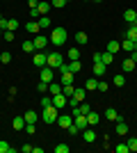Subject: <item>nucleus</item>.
<instances>
[{"mask_svg":"<svg viewBox=\"0 0 137 153\" xmlns=\"http://www.w3.org/2000/svg\"><path fill=\"white\" fill-rule=\"evenodd\" d=\"M66 37H69V32H66L64 27H53V30H50V39H48V41L59 48V46L66 44Z\"/></svg>","mask_w":137,"mask_h":153,"instance_id":"obj_1","label":"nucleus"},{"mask_svg":"<svg viewBox=\"0 0 137 153\" xmlns=\"http://www.w3.org/2000/svg\"><path fill=\"white\" fill-rule=\"evenodd\" d=\"M57 117H59L57 108H55V105H48V108H44V112H41V121L50 126V123H57Z\"/></svg>","mask_w":137,"mask_h":153,"instance_id":"obj_2","label":"nucleus"},{"mask_svg":"<svg viewBox=\"0 0 137 153\" xmlns=\"http://www.w3.org/2000/svg\"><path fill=\"white\" fill-rule=\"evenodd\" d=\"M46 64H48L50 69H59V66L64 64V55H62V53H57V51L50 53V55L46 57Z\"/></svg>","mask_w":137,"mask_h":153,"instance_id":"obj_3","label":"nucleus"},{"mask_svg":"<svg viewBox=\"0 0 137 153\" xmlns=\"http://www.w3.org/2000/svg\"><path fill=\"white\" fill-rule=\"evenodd\" d=\"M59 85H73V73L69 71L66 64L59 66Z\"/></svg>","mask_w":137,"mask_h":153,"instance_id":"obj_4","label":"nucleus"},{"mask_svg":"<svg viewBox=\"0 0 137 153\" xmlns=\"http://www.w3.org/2000/svg\"><path fill=\"white\" fill-rule=\"evenodd\" d=\"M53 71H55V69H50V66L46 64V66H41V71H39V78L44 80V82H48V85H50V82H53V78H55V73H53Z\"/></svg>","mask_w":137,"mask_h":153,"instance_id":"obj_5","label":"nucleus"},{"mask_svg":"<svg viewBox=\"0 0 137 153\" xmlns=\"http://www.w3.org/2000/svg\"><path fill=\"white\" fill-rule=\"evenodd\" d=\"M57 126L64 128V130H66L69 126H73V114H71V112H69V114H59V117H57Z\"/></svg>","mask_w":137,"mask_h":153,"instance_id":"obj_6","label":"nucleus"},{"mask_svg":"<svg viewBox=\"0 0 137 153\" xmlns=\"http://www.w3.org/2000/svg\"><path fill=\"white\" fill-rule=\"evenodd\" d=\"M66 103H69V98H66L64 94H55V96H53V105H55L57 110H64Z\"/></svg>","mask_w":137,"mask_h":153,"instance_id":"obj_7","label":"nucleus"},{"mask_svg":"<svg viewBox=\"0 0 137 153\" xmlns=\"http://www.w3.org/2000/svg\"><path fill=\"white\" fill-rule=\"evenodd\" d=\"M46 57H48V53H41V51H37V55L32 57V64L41 69V66H46Z\"/></svg>","mask_w":137,"mask_h":153,"instance_id":"obj_8","label":"nucleus"},{"mask_svg":"<svg viewBox=\"0 0 137 153\" xmlns=\"http://www.w3.org/2000/svg\"><path fill=\"white\" fill-rule=\"evenodd\" d=\"M34 48H37V51H44L46 46H48V37H41V34H34Z\"/></svg>","mask_w":137,"mask_h":153,"instance_id":"obj_9","label":"nucleus"},{"mask_svg":"<svg viewBox=\"0 0 137 153\" xmlns=\"http://www.w3.org/2000/svg\"><path fill=\"white\" fill-rule=\"evenodd\" d=\"M82 140H85L87 144H94V142H96V133H94V130H91V128L87 126L85 130H82Z\"/></svg>","mask_w":137,"mask_h":153,"instance_id":"obj_10","label":"nucleus"},{"mask_svg":"<svg viewBox=\"0 0 137 153\" xmlns=\"http://www.w3.org/2000/svg\"><path fill=\"white\" fill-rule=\"evenodd\" d=\"M114 133H117V135H121V137H124V135H128V123H126L124 119H119V121H117V126H114Z\"/></svg>","mask_w":137,"mask_h":153,"instance_id":"obj_11","label":"nucleus"},{"mask_svg":"<svg viewBox=\"0 0 137 153\" xmlns=\"http://www.w3.org/2000/svg\"><path fill=\"white\" fill-rule=\"evenodd\" d=\"M98 121H101V114L94 112V110H89V112H87V123H89V126H96Z\"/></svg>","mask_w":137,"mask_h":153,"instance_id":"obj_12","label":"nucleus"},{"mask_svg":"<svg viewBox=\"0 0 137 153\" xmlns=\"http://www.w3.org/2000/svg\"><path fill=\"white\" fill-rule=\"evenodd\" d=\"M135 66H137V62H133L130 57H126V59H124V64H121V71L130 73V71H135Z\"/></svg>","mask_w":137,"mask_h":153,"instance_id":"obj_13","label":"nucleus"},{"mask_svg":"<svg viewBox=\"0 0 137 153\" xmlns=\"http://www.w3.org/2000/svg\"><path fill=\"white\" fill-rule=\"evenodd\" d=\"M121 51V41H117V39H112V41H107V53H119Z\"/></svg>","mask_w":137,"mask_h":153,"instance_id":"obj_14","label":"nucleus"},{"mask_svg":"<svg viewBox=\"0 0 137 153\" xmlns=\"http://www.w3.org/2000/svg\"><path fill=\"white\" fill-rule=\"evenodd\" d=\"M25 30L30 32V34H39V30H41V27H39V21H32V19H30V23L25 25Z\"/></svg>","mask_w":137,"mask_h":153,"instance_id":"obj_15","label":"nucleus"},{"mask_svg":"<svg viewBox=\"0 0 137 153\" xmlns=\"http://www.w3.org/2000/svg\"><path fill=\"white\" fill-rule=\"evenodd\" d=\"M37 9H39V14H41V16H46V14L50 12V2H48V0H39Z\"/></svg>","mask_w":137,"mask_h":153,"instance_id":"obj_16","label":"nucleus"},{"mask_svg":"<svg viewBox=\"0 0 137 153\" xmlns=\"http://www.w3.org/2000/svg\"><path fill=\"white\" fill-rule=\"evenodd\" d=\"M135 19H137V12H135V9H126V12H124V21H126V23H130V25H133Z\"/></svg>","mask_w":137,"mask_h":153,"instance_id":"obj_17","label":"nucleus"},{"mask_svg":"<svg viewBox=\"0 0 137 153\" xmlns=\"http://www.w3.org/2000/svg\"><path fill=\"white\" fill-rule=\"evenodd\" d=\"M66 66H69V71H71V73H78V71L82 69L80 59H69V64H66Z\"/></svg>","mask_w":137,"mask_h":153,"instance_id":"obj_18","label":"nucleus"},{"mask_svg":"<svg viewBox=\"0 0 137 153\" xmlns=\"http://www.w3.org/2000/svg\"><path fill=\"white\" fill-rule=\"evenodd\" d=\"M23 117H25V123H37V119H39V114H37L34 110H27Z\"/></svg>","mask_w":137,"mask_h":153,"instance_id":"obj_19","label":"nucleus"},{"mask_svg":"<svg viewBox=\"0 0 137 153\" xmlns=\"http://www.w3.org/2000/svg\"><path fill=\"white\" fill-rule=\"evenodd\" d=\"M14 130H25V117H14Z\"/></svg>","mask_w":137,"mask_h":153,"instance_id":"obj_20","label":"nucleus"},{"mask_svg":"<svg viewBox=\"0 0 137 153\" xmlns=\"http://www.w3.org/2000/svg\"><path fill=\"white\" fill-rule=\"evenodd\" d=\"M48 94H50V96L62 94V85H59V82H50V85H48Z\"/></svg>","mask_w":137,"mask_h":153,"instance_id":"obj_21","label":"nucleus"},{"mask_svg":"<svg viewBox=\"0 0 137 153\" xmlns=\"http://www.w3.org/2000/svg\"><path fill=\"white\" fill-rule=\"evenodd\" d=\"M126 39H130L133 44L137 41V27H135V25H130L128 30H126Z\"/></svg>","mask_w":137,"mask_h":153,"instance_id":"obj_22","label":"nucleus"},{"mask_svg":"<svg viewBox=\"0 0 137 153\" xmlns=\"http://www.w3.org/2000/svg\"><path fill=\"white\" fill-rule=\"evenodd\" d=\"M105 119H110V121H119V119H121V117H119V112L117 110H105Z\"/></svg>","mask_w":137,"mask_h":153,"instance_id":"obj_23","label":"nucleus"},{"mask_svg":"<svg viewBox=\"0 0 137 153\" xmlns=\"http://www.w3.org/2000/svg\"><path fill=\"white\" fill-rule=\"evenodd\" d=\"M121 51H126V53H133V51H135V44H133L130 39H124V41H121Z\"/></svg>","mask_w":137,"mask_h":153,"instance_id":"obj_24","label":"nucleus"},{"mask_svg":"<svg viewBox=\"0 0 137 153\" xmlns=\"http://www.w3.org/2000/svg\"><path fill=\"white\" fill-rule=\"evenodd\" d=\"M25 53H37V48H34V41L32 39H27V41H23V46H21Z\"/></svg>","mask_w":137,"mask_h":153,"instance_id":"obj_25","label":"nucleus"},{"mask_svg":"<svg viewBox=\"0 0 137 153\" xmlns=\"http://www.w3.org/2000/svg\"><path fill=\"white\" fill-rule=\"evenodd\" d=\"M62 94H64L66 98H71V96L76 94V87H73V85H62Z\"/></svg>","mask_w":137,"mask_h":153,"instance_id":"obj_26","label":"nucleus"},{"mask_svg":"<svg viewBox=\"0 0 137 153\" xmlns=\"http://www.w3.org/2000/svg\"><path fill=\"white\" fill-rule=\"evenodd\" d=\"M91 71H94V76H105V64L103 62H96Z\"/></svg>","mask_w":137,"mask_h":153,"instance_id":"obj_27","label":"nucleus"},{"mask_svg":"<svg viewBox=\"0 0 137 153\" xmlns=\"http://www.w3.org/2000/svg\"><path fill=\"white\" fill-rule=\"evenodd\" d=\"M87 39H89V37H87V32H82V30L76 32V41H78V46H85V44H87Z\"/></svg>","mask_w":137,"mask_h":153,"instance_id":"obj_28","label":"nucleus"},{"mask_svg":"<svg viewBox=\"0 0 137 153\" xmlns=\"http://www.w3.org/2000/svg\"><path fill=\"white\" fill-rule=\"evenodd\" d=\"M85 89H87V91H94V89H98V80H96V78H89V80L85 82Z\"/></svg>","mask_w":137,"mask_h":153,"instance_id":"obj_29","label":"nucleus"},{"mask_svg":"<svg viewBox=\"0 0 137 153\" xmlns=\"http://www.w3.org/2000/svg\"><path fill=\"white\" fill-rule=\"evenodd\" d=\"M73 96L82 103V101H85V96H87V89H85V87H76V94H73Z\"/></svg>","mask_w":137,"mask_h":153,"instance_id":"obj_30","label":"nucleus"},{"mask_svg":"<svg viewBox=\"0 0 137 153\" xmlns=\"http://www.w3.org/2000/svg\"><path fill=\"white\" fill-rule=\"evenodd\" d=\"M37 21H39V27H41V30H48V27H50V19H48V16H39Z\"/></svg>","mask_w":137,"mask_h":153,"instance_id":"obj_31","label":"nucleus"},{"mask_svg":"<svg viewBox=\"0 0 137 153\" xmlns=\"http://www.w3.org/2000/svg\"><path fill=\"white\" fill-rule=\"evenodd\" d=\"M0 153H14V146H9V142L0 140Z\"/></svg>","mask_w":137,"mask_h":153,"instance_id":"obj_32","label":"nucleus"},{"mask_svg":"<svg viewBox=\"0 0 137 153\" xmlns=\"http://www.w3.org/2000/svg\"><path fill=\"white\" fill-rule=\"evenodd\" d=\"M7 30L16 32V30H19V21H16V19H7Z\"/></svg>","mask_w":137,"mask_h":153,"instance_id":"obj_33","label":"nucleus"},{"mask_svg":"<svg viewBox=\"0 0 137 153\" xmlns=\"http://www.w3.org/2000/svg\"><path fill=\"white\" fill-rule=\"evenodd\" d=\"M124 85H126L124 73H117V76H114V87H124Z\"/></svg>","mask_w":137,"mask_h":153,"instance_id":"obj_34","label":"nucleus"},{"mask_svg":"<svg viewBox=\"0 0 137 153\" xmlns=\"http://www.w3.org/2000/svg\"><path fill=\"white\" fill-rule=\"evenodd\" d=\"M48 105H53V96L44 94V96H41V108H48Z\"/></svg>","mask_w":137,"mask_h":153,"instance_id":"obj_35","label":"nucleus"},{"mask_svg":"<svg viewBox=\"0 0 137 153\" xmlns=\"http://www.w3.org/2000/svg\"><path fill=\"white\" fill-rule=\"evenodd\" d=\"M101 62H103L105 66H110V64L114 62V55H112V53H103V59H101Z\"/></svg>","mask_w":137,"mask_h":153,"instance_id":"obj_36","label":"nucleus"},{"mask_svg":"<svg viewBox=\"0 0 137 153\" xmlns=\"http://www.w3.org/2000/svg\"><path fill=\"white\" fill-rule=\"evenodd\" d=\"M0 62H2V64H9V62H12V53H9V51L0 53Z\"/></svg>","mask_w":137,"mask_h":153,"instance_id":"obj_37","label":"nucleus"},{"mask_svg":"<svg viewBox=\"0 0 137 153\" xmlns=\"http://www.w3.org/2000/svg\"><path fill=\"white\" fill-rule=\"evenodd\" d=\"M126 144H128V149H130V151H135V153H137V137H130V140L126 142Z\"/></svg>","mask_w":137,"mask_h":153,"instance_id":"obj_38","label":"nucleus"},{"mask_svg":"<svg viewBox=\"0 0 137 153\" xmlns=\"http://www.w3.org/2000/svg\"><path fill=\"white\" fill-rule=\"evenodd\" d=\"M64 5H66V0H50V7H55V9H62Z\"/></svg>","mask_w":137,"mask_h":153,"instance_id":"obj_39","label":"nucleus"},{"mask_svg":"<svg viewBox=\"0 0 137 153\" xmlns=\"http://www.w3.org/2000/svg\"><path fill=\"white\" fill-rule=\"evenodd\" d=\"M69 59H80V51L78 48H71V51H69Z\"/></svg>","mask_w":137,"mask_h":153,"instance_id":"obj_40","label":"nucleus"},{"mask_svg":"<svg viewBox=\"0 0 137 153\" xmlns=\"http://www.w3.org/2000/svg\"><path fill=\"white\" fill-rule=\"evenodd\" d=\"M114 151H117V153H128L130 149H128V144H117V146H114Z\"/></svg>","mask_w":137,"mask_h":153,"instance_id":"obj_41","label":"nucleus"},{"mask_svg":"<svg viewBox=\"0 0 137 153\" xmlns=\"http://www.w3.org/2000/svg\"><path fill=\"white\" fill-rule=\"evenodd\" d=\"M55 153H69V144H57V146H55Z\"/></svg>","mask_w":137,"mask_h":153,"instance_id":"obj_42","label":"nucleus"},{"mask_svg":"<svg viewBox=\"0 0 137 153\" xmlns=\"http://www.w3.org/2000/svg\"><path fill=\"white\" fill-rule=\"evenodd\" d=\"M39 16H41V14H39V9H37V7H30V19H32V21H37Z\"/></svg>","mask_w":137,"mask_h":153,"instance_id":"obj_43","label":"nucleus"},{"mask_svg":"<svg viewBox=\"0 0 137 153\" xmlns=\"http://www.w3.org/2000/svg\"><path fill=\"white\" fill-rule=\"evenodd\" d=\"M2 39H5V41H14V32L12 30H5V32H2Z\"/></svg>","mask_w":137,"mask_h":153,"instance_id":"obj_44","label":"nucleus"},{"mask_svg":"<svg viewBox=\"0 0 137 153\" xmlns=\"http://www.w3.org/2000/svg\"><path fill=\"white\" fill-rule=\"evenodd\" d=\"M37 89H39V91H48V82L39 80V82H37Z\"/></svg>","mask_w":137,"mask_h":153,"instance_id":"obj_45","label":"nucleus"},{"mask_svg":"<svg viewBox=\"0 0 137 153\" xmlns=\"http://www.w3.org/2000/svg\"><path fill=\"white\" fill-rule=\"evenodd\" d=\"M98 91H107V82L105 80H98Z\"/></svg>","mask_w":137,"mask_h":153,"instance_id":"obj_46","label":"nucleus"},{"mask_svg":"<svg viewBox=\"0 0 137 153\" xmlns=\"http://www.w3.org/2000/svg\"><path fill=\"white\" fill-rule=\"evenodd\" d=\"M25 130H27L30 135H34V130H37V128H34V123H25Z\"/></svg>","mask_w":137,"mask_h":153,"instance_id":"obj_47","label":"nucleus"},{"mask_svg":"<svg viewBox=\"0 0 137 153\" xmlns=\"http://www.w3.org/2000/svg\"><path fill=\"white\" fill-rule=\"evenodd\" d=\"M91 59H94V64L101 62V59H103V53H94V57H91Z\"/></svg>","mask_w":137,"mask_h":153,"instance_id":"obj_48","label":"nucleus"},{"mask_svg":"<svg viewBox=\"0 0 137 153\" xmlns=\"http://www.w3.org/2000/svg\"><path fill=\"white\" fill-rule=\"evenodd\" d=\"M21 151H23V153H30V151H32V144H23V146H21Z\"/></svg>","mask_w":137,"mask_h":153,"instance_id":"obj_49","label":"nucleus"},{"mask_svg":"<svg viewBox=\"0 0 137 153\" xmlns=\"http://www.w3.org/2000/svg\"><path fill=\"white\" fill-rule=\"evenodd\" d=\"M0 30H2V32L7 30V19H0Z\"/></svg>","mask_w":137,"mask_h":153,"instance_id":"obj_50","label":"nucleus"},{"mask_svg":"<svg viewBox=\"0 0 137 153\" xmlns=\"http://www.w3.org/2000/svg\"><path fill=\"white\" fill-rule=\"evenodd\" d=\"M128 57H130V59H133V62H137V51H133V53H130V55H128Z\"/></svg>","mask_w":137,"mask_h":153,"instance_id":"obj_51","label":"nucleus"},{"mask_svg":"<svg viewBox=\"0 0 137 153\" xmlns=\"http://www.w3.org/2000/svg\"><path fill=\"white\" fill-rule=\"evenodd\" d=\"M39 5V0H30V7H37Z\"/></svg>","mask_w":137,"mask_h":153,"instance_id":"obj_52","label":"nucleus"},{"mask_svg":"<svg viewBox=\"0 0 137 153\" xmlns=\"http://www.w3.org/2000/svg\"><path fill=\"white\" fill-rule=\"evenodd\" d=\"M133 25H135V27H137V19H135V23H133Z\"/></svg>","mask_w":137,"mask_h":153,"instance_id":"obj_53","label":"nucleus"},{"mask_svg":"<svg viewBox=\"0 0 137 153\" xmlns=\"http://www.w3.org/2000/svg\"><path fill=\"white\" fill-rule=\"evenodd\" d=\"M91 2H101V0H91Z\"/></svg>","mask_w":137,"mask_h":153,"instance_id":"obj_54","label":"nucleus"},{"mask_svg":"<svg viewBox=\"0 0 137 153\" xmlns=\"http://www.w3.org/2000/svg\"><path fill=\"white\" fill-rule=\"evenodd\" d=\"M0 37H2V30H0Z\"/></svg>","mask_w":137,"mask_h":153,"instance_id":"obj_55","label":"nucleus"},{"mask_svg":"<svg viewBox=\"0 0 137 153\" xmlns=\"http://www.w3.org/2000/svg\"><path fill=\"white\" fill-rule=\"evenodd\" d=\"M0 19H2V14H0Z\"/></svg>","mask_w":137,"mask_h":153,"instance_id":"obj_56","label":"nucleus"},{"mask_svg":"<svg viewBox=\"0 0 137 153\" xmlns=\"http://www.w3.org/2000/svg\"><path fill=\"white\" fill-rule=\"evenodd\" d=\"M66 2H69V0H66Z\"/></svg>","mask_w":137,"mask_h":153,"instance_id":"obj_57","label":"nucleus"}]
</instances>
